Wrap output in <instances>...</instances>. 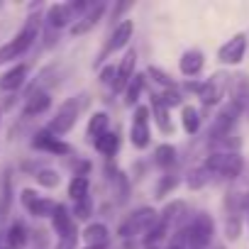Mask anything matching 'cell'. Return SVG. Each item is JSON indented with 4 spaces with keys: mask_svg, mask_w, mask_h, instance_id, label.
Instances as JSON below:
<instances>
[{
    "mask_svg": "<svg viewBox=\"0 0 249 249\" xmlns=\"http://www.w3.org/2000/svg\"><path fill=\"white\" fill-rule=\"evenodd\" d=\"M76 115H78V103H76V100H66V103H61V107L56 110L54 120L49 122L47 132L54 135V137L66 135V132L73 127V124H76Z\"/></svg>",
    "mask_w": 249,
    "mask_h": 249,
    "instance_id": "obj_4",
    "label": "cell"
},
{
    "mask_svg": "<svg viewBox=\"0 0 249 249\" xmlns=\"http://www.w3.org/2000/svg\"><path fill=\"white\" fill-rule=\"evenodd\" d=\"M35 178H37V183L44 186V188H56V186H59V174L52 171V169H42V171H37Z\"/></svg>",
    "mask_w": 249,
    "mask_h": 249,
    "instance_id": "obj_33",
    "label": "cell"
},
{
    "mask_svg": "<svg viewBox=\"0 0 249 249\" xmlns=\"http://www.w3.org/2000/svg\"><path fill=\"white\" fill-rule=\"evenodd\" d=\"M244 52H247V35L244 32H237L232 39H227L217 49V59H220V64L234 66V64H239L244 59Z\"/></svg>",
    "mask_w": 249,
    "mask_h": 249,
    "instance_id": "obj_8",
    "label": "cell"
},
{
    "mask_svg": "<svg viewBox=\"0 0 249 249\" xmlns=\"http://www.w3.org/2000/svg\"><path fill=\"white\" fill-rule=\"evenodd\" d=\"M135 61H137L135 49H130L127 54L122 56V61H120V66H117V73H115V83H112V88H115L117 93L124 90V88H127V83L132 81V76H135Z\"/></svg>",
    "mask_w": 249,
    "mask_h": 249,
    "instance_id": "obj_13",
    "label": "cell"
},
{
    "mask_svg": "<svg viewBox=\"0 0 249 249\" xmlns=\"http://www.w3.org/2000/svg\"><path fill=\"white\" fill-rule=\"evenodd\" d=\"M186 213V203L183 200H174V203H169L166 208H164V213L159 215V220L161 222H166L169 227H171V222H176V220H181V215Z\"/></svg>",
    "mask_w": 249,
    "mask_h": 249,
    "instance_id": "obj_29",
    "label": "cell"
},
{
    "mask_svg": "<svg viewBox=\"0 0 249 249\" xmlns=\"http://www.w3.org/2000/svg\"><path fill=\"white\" fill-rule=\"evenodd\" d=\"M115 73H117V69H115V66H107V69H103L100 81H103V83H115Z\"/></svg>",
    "mask_w": 249,
    "mask_h": 249,
    "instance_id": "obj_40",
    "label": "cell"
},
{
    "mask_svg": "<svg viewBox=\"0 0 249 249\" xmlns=\"http://www.w3.org/2000/svg\"><path fill=\"white\" fill-rule=\"evenodd\" d=\"M107 244H95V247H86V249H105Z\"/></svg>",
    "mask_w": 249,
    "mask_h": 249,
    "instance_id": "obj_42",
    "label": "cell"
},
{
    "mask_svg": "<svg viewBox=\"0 0 249 249\" xmlns=\"http://www.w3.org/2000/svg\"><path fill=\"white\" fill-rule=\"evenodd\" d=\"M107 115L105 112H95L93 117H90V122H88V137H93V140H98L100 135H105V130H107Z\"/></svg>",
    "mask_w": 249,
    "mask_h": 249,
    "instance_id": "obj_31",
    "label": "cell"
},
{
    "mask_svg": "<svg viewBox=\"0 0 249 249\" xmlns=\"http://www.w3.org/2000/svg\"><path fill=\"white\" fill-rule=\"evenodd\" d=\"M154 161H157V166H161V169L174 166V164H176V149H174L171 144H159V147L154 149Z\"/></svg>",
    "mask_w": 249,
    "mask_h": 249,
    "instance_id": "obj_27",
    "label": "cell"
},
{
    "mask_svg": "<svg viewBox=\"0 0 249 249\" xmlns=\"http://www.w3.org/2000/svg\"><path fill=\"white\" fill-rule=\"evenodd\" d=\"M166 249H183L181 244H171V247H166Z\"/></svg>",
    "mask_w": 249,
    "mask_h": 249,
    "instance_id": "obj_43",
    "label": "cell"
},
{
    "mask_svg": "<svg viewBox=\"0 0 249 249\" xmlns=\"http://www.w3.org/2000/svg\"><path fill=\"white\" fill-rule=\"evenodd\" d=\"M242 115V110L234 105V103H227L220 112H217V117H215V122H213V127H210V137L213 140H220V137H227L230 132H232V127L237 124V117Z\"/></svg>",
    "mask_w": 249,
    "mask_h": 249,
    "instance_id": "obj_6",
    "label": "cell"
},
{
    "mask_svg": "<svg viewBox=\"0 0 249 249\" xmlns=\"http://www.w3.org/2000/svg\"><path fill=\"white\" fill-rule=\"evenodd\" d=\"M244 213H247V222H249V193H247V203H244Z\"/></svg>",
    "mask_w": 249,
    "mask_h": 249,
    "instance_id": "obj_41",
    "label": "cell"
},
{
    "mask_svg": "<svg viewBox=\"0 0 249 249\" xmlns=\"http://www.w3.org/2000/svg\"><path fill=\"white\" fill-rule=\"evenodd\" d=\"M188 239H191V244L196 247V249H205L210 242H213V234H215V222H213V217L208 215V213H200L196 220H193V225L188 227Z\"/></svg>",
    "mask_w": 249,
    "mask_h": 249,
    "instance_id": "obj_5",
    "label": "cell"
},
{
    "mask_svg": "<svg viewBox=\"0 0 249 249\" xmlns=\"http://www.w3.org/2000/svg\"><path fill=\"white\" fill-rule=\"evenodd\" d=\"M159 100H161V105H166V107H171V105H181L183 100H181V93L176 90V88H166L161 95H157Z\"/></svg>",
    "mask_w": 249,
    "mask_h": 249,
    "instance_id": "obj_37",
    "label": "cell"
},
{
    "mask_svg": "<svg viewBox=\"0 0 249 249\" xmlns=\"http://www.w3.org/2000/svg\"><path fill=\"white\" fill-rule=\"evenodd\" d=\"M239 234H242V217L239 215H227V220H225V237L230 242H234Z\"/></svg>",
    "mask_w": 249,
    "mask_h": 249,
    "instance_id": "obj_32",
    "label": "cell"
},
{
    "mask_svg": "<svg viewBox=\"0 0 249 249\" xmlns=\"http://www.w3.org/2000/svg\"><path fill=\"white\" fill-rule=\"evenodd\" d=\"M20 200H22V205H25L35 217H47V215H52V213H54V208H56V203H54V200H49V198L39 196V193H37V191H32V188H22Z\"/></svg>",
    "mask_w": 249,
    "mask_h": 249,
    "instance_id": "obj_9",
    "label": "cell"
},
{
    "mask_svg": "<svg viewBox=\"0 0 249 249\" xmlns=\"http://www.w3.org/2000/svg\"><path fill=\"white\" fill-rule=\"evenodd\" d=\"M227 83H230V76H227V73H215L210 81L200 83V90H198L200 100H203L205 105H215V103H220L222 95H225Z\"/></svg>",
    "mask_w": 249,
    "mask_h": 249,
    "instance_id": "obj_10",
    "label": "cell"
},
{
    "mask_svg": "<svg viewBox=\"0 0 249 249\" xmlns=\"http://www.w3.org/2000/svg\"><path fill=\"white\" fill-rule=\"evenodd\" d=\"M142 86H144V76H132V81L127 83V105H135L140 93H142Z\"/></svg>",
    "mask_w": 249,
    "mask_h": 249,
    "instance_id": "obj_34",
    "label": "cell"
},
{
    "mask_svg": "<svg viewBox=\"0 0 249 249\" xmlns=\"http://www.w3.org/2000/svg\"><path fill=\"white\" fill-rule=\"evenodd\" d=\"M93 144H95V149H98L100 154L112 157V154L117 152V147H120V137L112 135V132H105V135H100L98 140H93Z\"/></svg>",
    "mask_w": 249,
    "mask_h": 249,
    "instance_id": "obj_24",
    "label": "cell"
},
{
    "mask_svg": "<svg viewBox=\"0 0 249 249\" xmlns=\"http://www.w3.org/2000/svg\"><path fill=\"white\" fill-rule=\"evenodd\" d=\"M25 78H27V66L18 64V66H13L3 78H0V88H3V90H18L25 83Z\"/></svg>",
    "mask_w": 249,
    "mask_h": 249,
    "instance_id": "obj_18",
    "label": "cell"
},
{
    "mask_svg": "<svg viewBox=\"0 0 249 249\" xmlns=\"http://www.w3.org/2000/svg\"><path fill=\"white\" fill-rule=\"evenodd\" d=\"M8 242H10V249H22V247L27 244V230H25L22 222H13V225H10Z\"/></svg>",
    "mask_w": 249,
    "mask_h": 249,
    "instance_id": "obj_30",
    "label": "cell"
},
{
    "mask_svg": "<svg viewBox=\"0 0 249 249\" xmlns=\"http://www.w3.org/2000/svg\"><path fill=\"white\" fill-rule=\"evenodd\" d=\"M152 110H154V120H157V124H159V130L166 132V135H171L174 127H171V122H169V107L161 105V100H159L157 95H154V100H152Z\"/></svg>",
    "mask_w": 249,
    "mask_h": 249,
    "instance_id": "obj_23",
    "label": "cell"
},
{
    "mask_svg": "<svg viewBox=\"0 0 249 249\" xmlns=\"http://www.w3.org/2000/svg\"><path fill=\"white\" fill-rule=\"evenodd\" d=\"M37 35H39V22L32 18V20L27 22V27H25L13 42H8V44L0 47V66L8 64V61H13V59H18V56H22V54L35 44Z\"/></svg>",
    "mask_w": 249,
    "mask_h": 249,
    "instance_id": "obj_2",
    "label": "cell"
},
{
    "mask_svg": "<svg viewBox=\"0 0 249 249\" xmlns=\"http://www.w3.org/2000/svg\"><path fill=\"white\" fill-rule=\"evenodd\" d=\"M203 169L208 174H217L222 178H237L244 169V159L237 152H215L205 159Z\"/></svg>",
    "mask_w": 249,
    "mask_h": 249,
    "instance_id": "obj_1",
    "label": "cell"
},
{
    "mask_svg": "<svg viewBox=\"0 0 249 249\" xmlns=\"http://www.w3.org/2000/svg\"><path fill=\"white\" fill-rule=\"evenodd\" d=\"M130 37H132V20H122V22L115 27V32L110 35V39H107V44H105V49H103V59H105L107 54L122 49L124 44L130 42Z\"/></svg>",
    "mask_w": 249,
    "mask_h": 249,
    "instance_id": "obj_14",
    "label": "cell"
},
{
    "mask_svg": "<svg viewBox=\"0 0 249 249\" xmlns=\"http://www.w3.org/2000/svg\"><path fill=\"white\" fill-rule=\"evenodd\" d=\"M203 66H205V56L198 49H188L178 61V69H181L183 76H198L203 71Z\"/></svg>",
    "mask_w": 249,
    "mask_h": 249,
    "instance_id": "obj_16",
    "label": "cell"
},
{
    "mask_svg": "<svg viewBox=\"0 0 249 249\" xmlns=\"http://www.w3.org/2000/svg\"><path fill=\"white\" fill-rule=\"evenodd\" d=\"M83 239L88 242V247H95V244H107V227L105 225H88L86 232H83Z\"/></svg>",
    "mask_w": 249,
    "mask_h": 249,
    "instance_id": "obj_26",
    "label": "cell"
},
{
    "mask_svg": "<svg viewBox=\"0 0 249 249\" xmlns=\"http://www.w3.org/2000/svg\"><path fill=\"white\" fill-rule=\"evenodd\" d=\"M157 220H159V215H157L152 208H140L137 213H132L127 220H124V222L120 225L117 234H120V237H132V234H140V232L149 230Z\"/></svg>",
    "mask_w": 249,
    "mask_h": 249,
    "instance_id": "obj_3",
    "label": "cell"
},
{
    "mask_svg": "<svg viewBox=\"0 0 249 249\" xmlns=\"http://www.w3.org/2000/svg\"><path fill=\"white\" fill-rule=\"evenodd\" d=\"M176 186H178V178H176V176H171V174H166V176L157 183V198L169 196V191H174Z\"/></svg>",
    "mask_w": 249,
    "mask_h": 249,
    "instance_id": "obj_36",
    "label": "cell"
},
{
    "mask_svg": "<svg viewBox=\"0 0 249 249\" xmlns=\"http://www.w3.org/2000/svg\"><path fill=\"white\" fill-rule=\"evenodd\" d=\"M69 196H71L73 203L86 200V198H88V178L81 176V174H76V176L71 178V183H69Z\"/></svg>",
    "mask_w": 249,
    "mask_h": 249,
    "instance_id": "obj_25",
    "label": "cell"
},
{
    "mask_svg": "<svg viewBox=\"0 0 249 249\" xmlns=\"http://www.w3.org/2000/svg\"><path fill=\"white\" fill-rule=\"evenodd\" d=\"M49 105H52L49 95H47L44 90H35V93H32L30 98H27V105H25V115H27V117L42 115V112H47V110H49Z\"/></svg>",
    "mask_w": 249,
    "mask_h": 249,
    "instance_id": "obj_19",
    "label": "cell"
},
{
    "mask_svg": "<svg viewBox=\"0 0 249 249\" xmlns=\"http://www.w3.org/2000/svg\"><path fill=\"white\" fill-rule=\"evenodd\" d=\"M234 86H232V100L239 110H247L249 107V78L247 76H234Z\"/></svg>",
    "mask_w": 249,
    "mask_h": 249,
    "instance_id": "obj_20",
    "label": "cell"
},
{
    "mask_svg": "<svg viewBox=\"0 0 249 249\" xmlns=\"http://www.w3.org/2000/svg\"><path fill=\"white\" fill-rule=\"evenodd\" d=\"M130 140L137 149H147L149 147V110L147 107H137L135 112V122L130 130Z\"/></svg>",
    "mask_w": 249,
    "mask_h": 249,
    "instance_id": "obj_11",
    "label": "cell"
},
{
    "mask_svg": "<svg viewBox=\"0 0 249 249\" xmlns=\"http://www.w3.org/2000/svg\"><path fill=\"white\" fill-rule=\"evenodd\" d=\"M181 120H183V130L188 135H196L198 127H200V115L193 105H183V112H181Z\"/></svg>",
    "mask_w": 249,
    "mask_h": 249,
    "instance_id": "obj_28",
    "label": "cell"
},
{
    "mask_svg": "<svg viewBox=\"0 0 249 249\" xmlns=\"http://www.w3.org/2000/svg\"><path fill=\"white\" fill-rule=\"evenodd\" d=\"M47 20L52 27H66L71 20H73V10L69 3H56L47 10Z\"/></svg>",
    "mask_w": 249,
    "mask_h": 249,
    "instance_id": "obj_17",
    "label": "cell"
},
{
    "mask_svg": "<svg viewBox=\"0 0 249 249\" xmlns=\"http://www.w3.org/2000/svg\"><path fill=\"white\" fill-rule=\"evenodd\" d=\"M52 225H54V232L61 242H76V220L73 215L64 208V205H56L54 213H52Z\"/></svg>",
    "mask_w": 249,
    "mask_h": 249,
    "instance_id": "obj_7",
    "label": "cell"
},
{
    "mask_svg": "<svg viewBox=\"0 0 249 249\" xmlns=\"http://www.w3.org/2000/svg\"><path fill=\"white\" fill-rule=\"evenodd\" d=\"M149 76H154V81H157V83H161V86H166V88H174V81H171V76H169V73H164L161 69H154V66H149Z\"/></svg>",
    "mask_w": 249,
    "mask_h": 249,
    "instance_id": "obj_38",
    "label": "cell"
},
{
    "mask_svg": "<svg viewBox=\"0 0 249 249\" xmlns=\"http://www.w3.org/2000/svg\"><path fill=\"white\" fill-rule=\"evenodd\" d=\"M208 176H210V174H208V171H205V169L200 166V169H193V171L188 174L186 183H188V186H191L193 191H198V188H203V186L208 183Z\"/></svg>",
    "mask_w": 249,
    "mask_h": 249,
    "instance_id": "obj_35",
    "label": "cell"
},
{
    "mask_svg": "<svg viewBox=\"0 0 249 249\" xmlns=\"http://www.w3.org/2000/svg\"><path fill=\"white\" fill-rule=\"evenodd\" d=\"M88 213H90V198H86V200L76 203V210H73V215H76V217H88Z\"/></svg>",
    "mask_w": 249,
    "mask_h": 249,
    "instance_id": "obj_39",
    "label": "cell"
},
{
    "mask_svg": "<svg viewBox=\"0 0 249 249\" xmlns=\"http://www.w3.org/2000/svg\"><path fill=\"white\" fill-rule=\"evenodd\" d=\"M32 147H35V149H44V152H52V154H69V152H71V147H69L66 142L56 140V137H54V135H49L47 130H44V132H37V135H35V140H32Z\"/></svg>",
    "mask_w": 249,
    "mask_h": 249,
    "instance_id": "obj_15",
    "label": "cell"
},
{
    "mask_svg": "<svg viewBox=\"0 0 249 249\" xmlns=\"http://www.w3.org/2000/svg\"><path fill=\"white\" fill-rule=\"evenodd\" d=\"M169 237V225L157 220L149 230H147V237H144V249H159V244Z\"/></svg>",
    "mask_w": 249,
    "mask_h": 249,
    "instance_id": "obj_21",
    "label": "cell"
},
{
    "mask_svg": "<svg viewBox=\"0 0 249 249\" xmlns=\"http://www.w3.org/2000/svg\"><path fill=\"white\" fill-rule=\"evenodd\" d=\"M103 13H105V3H98V5L88 8V13H83V18H78V20L73 22V27H71V35H73V37L88 35V32H90V30H93V27L100 22Z\"/></svg>",
    "mask_w": 249,
    "mask_h": 249,
    "instance_id": "obj_12",
    "label": "cell"
},
{
    "mask_svg": "<svg viewBox=\"0 0 249 249\" xmlns=\"http://www.w3.org/2000/svg\"><path fill=\"white\" fill-rule=\"evenodd\" d=\"M10 205H13V178L10 171H5L0 178V217H8Z\"/></svg>",
    "mask_w": 249,
    "mask_h": 249,
    "instance_id": "obj_22",
    "label": "cell"
}]
</instances>
